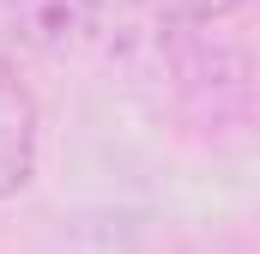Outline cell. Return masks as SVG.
<instances>
[{
	"label": "cell",
	"mask_w": 260,
	"mask_h": 254,
	"mask_svg": "<svg viewBox=\"0 0 260 254\" xmlns=\"http://www.w3.org/2000/svg\"><path fill=\"white\" fill-rule=\"evenodd\" d=\"M139 6H151V12H164V18H188V24H206V18H224V12H236L242 0H139Z\"/></svg>",
	"instance_id": "obj_2"
},
{
	"label": "cell",
	"mask_w": 260,
	"mask_h": 254,
	"mask_svg": "<svg viewBox=\"0 0 260 254\" xmlns=\"http://www.w3.org/2000/svg\"><path fill=\"white\" fill-rule=\"evenodd\" d=\"M30 164H37V103L24 79L0 61V200L30 182Z\"/></svg>",
	"instance_id": "obj_1"
}]
</instances>
